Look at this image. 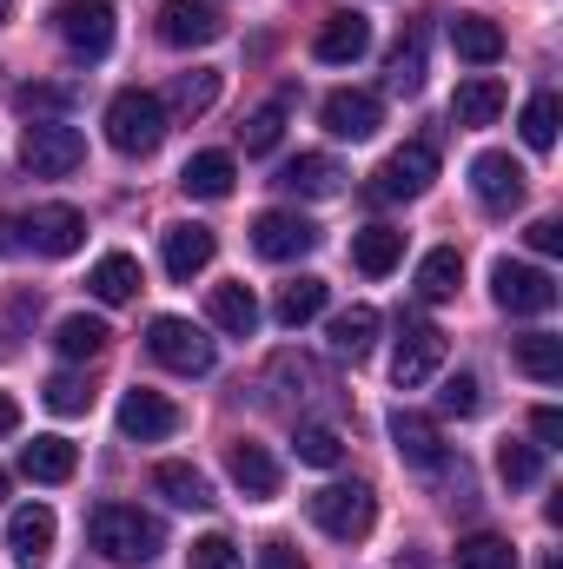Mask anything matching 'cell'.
<instances>
[{"label":"cell","instance_id":"ee69618b","mask_svg":"<svg viewBox=\"0 0 563 569\" xmlns=\"http://www.w3.org/2000/svg\"><path fill=\"white\" fill-rule=\"evenodd\" d=\"M186 569H239V550H233V537H199V543L186 550Z\"/></svg>","mask_w":563,"mask_h":569},{"label":"cell","instance_id":"7dc6e473","mask_svg":"<svg viewBox=\"0 0 563 569\" xmlns=\"http://www.w3.org/2000/svg\"><path fill=\"white\" fill-rule=\"evenodd\" d=\"M531 430H537V450H557V443H563V411H557V405H544V411L531 418Z\"/></svg>","mask_w":563,"mask_h":569},{"label":"cell","instance_id":"8fae6325","mask_svg":"<svg viewBox=\"0 0 563 569\" xmlns=\"http://www.w3.org/2000/svg\"><path fill=\"white\" fill-rule=\"evenodd\" d=\"M318 120H325L332 140H372V133L385 127V107H378V93H365V87H338V93H325Z\"/></svg>","mask_w":563,"mask_h":569},{"label":"cell","instance_id":"f546056e","mask_svg":"<svg viewBox=\"0 0 563 569\" xmlns=\"http://www.w3.org/2000/svg\"><path fill=\"white\" fill-rule=\"evenodd\" d=\"M457 284H464V252H457V246H437V252H424L418 259V298L424 305L457 298Z\"/></svg>","mask_w":563,"mask_h":569},{"label":"cell","instance_id":"30bf717a","mask_svg":"<svg viewBox=\"0 0 563 569\" xmlns=\"http://www.w3.org/2000/svg\"><path fill=\"white\" fill-rule=\"evenodd\" d=\"M437 365H444V331L424 325V318H405V338L392 351V385L398 391H418V385L437 378Z\"/></svg>","mask_w":563,"mask_h":569},{"label":"cell","instance_id":"44dd1931","mask_svg":"<svg viewBox=\"0 0 563 569\" xmlns=\"http://www.w3.org/2000/svg\"><path fill=\"white\" fill-rule=\"evenodd\" d=\"M504 107H511V93H504L497 73H471V80H457V93H451V120H457V127H491Z\"/></svg>","mask_w":563,"mask_h":569},{"label":"cell","instance_id":"ba28073f","mask_svg":"<svg viewBox=\"0 0 563 569\" xmlns=\"http://www.w3.org/2000/svg\"><path fill=\"white\" fill-rule=\"evenodd\" d=\"M431 179H437V146L431 140H405L378 172H372V199H424L431 192Z\"/></svg>","mask_w":563,"mask_h":569},{"label":"cell","instance_id":"cb8c5ba5","mask_svg":"<svg viewBox=\"0 0 563 569\" xmlns=\"http://www.w3.org/2000/svg\"><path fill=\"white\" fill-rule=\"evenodd\" d=\"M113 345V331H107V318H87V311H73V318H60V331H53V351L67 358V365H93L100 351Z\"/></svg>","mask_w":563,"mask_h":569},{"label":"cell","instance_id":"8992f818","mask_svg":"<svg viewBox=\"0 0 563 569\" xmlns=\"http://www.w3.org/2000/svg\"><path fill=\"white\" fill-rule=\"evenodd\" d=\"M491 298H497V311H511V318H544V311L557 305V279H551L544 266L497 259V266H491Z\"/></svg>","mask_w":563,"mask_h":569},{"label":"cell","instance_id":"d4e9b609","mask_svg":"<svg viewBox=\"0 0 563 569\" xmlns=\"http://www.w3.org/2000/svg\"><path fill=\"white\" fill-rule=\"evenodd\" d=\"M73 470H80V450L67 437H33L20 450V477H33V483H67Z\"/></svg>","mask_w":563,"mask_h":569},{"label":"cell","instance_id":"e0dca14e","mask_svg":"<svg viewBox=\"0 0 563 569\" xmlns=\"http://www.w3.org/2000/svg\"><path fill=\"white\" fill-rule=\"evenodd\" d=\"M159 252H166V279H199L206 266H213V252H219V239L206 232V226H192V219H179V226H166L159 232Z\"/></svg>","mask_w":563,"mask_h":569},{"label":"cell","instance_id":"d6986e66","mask_svg":"<svg viewBox=\"0 0 563 569\" xmlns=\"http://www.w3.org/2000/svg\"><path fill=\"white\" fill-rule=\"evenodd\" d=\"M226 470H233V483L246 490V503L279 497V463H273V450H266V443H253V437L226 443Z\"/></svg>","mask_w":563,"mask_h":569},{"label":"cell","instance_id":"7c38bea8","mask_svg":"<svg viewBox=\"0 0 563 569\" xmlns=\"http://www.w3.org/2000/svg\"><path fill=\"white\" fill-rule=\"evenodd\" d=\"M471 192L484 212H517L524 206V166L511 152H477L471 159Z\"/></svg>","mask_w":563,"mask_h":569},{"label":"cell","instance_id":"9c48e42d","mask_svg":"<svg viewBox=\"0 0 563 569\" xmlns=\"http://www.w3.org/2000/svg\"><path fill=\"white\" fill-rule=\"evenodd\" d=\"M20 246H33L40 259H73L87 246V219L73 206H33L20 219Z\"/></svg>","mask_w":563,"mask_h":569},{"label":"cell","instance_id":"2e32d148","mask_svg":"<svg viewBox=\"0 0 563 569\" xmlns=\"http://www.w3.org/2000/svg\"><path fill=\"white\" fill-rule=\"evenodd\" d=\"M53 537H60V523H53L47 503H20V510L7 517V550H13V563L20 569L47 563V557H53Z\"/></svg>","mask_w":563,"mask_h":569},{"label":"cell","instance_id":"1f68e13d","mask_svg":"<svg viewBox=\"0 0 563 569\" xmlns=\"http://www.w3.org/2000/svg\"><path fill=\"white\" fill-rule=\"evenodd\" d=\"M213 325L233 331V338H253V325H259V298H253V284H213Z\"/></svg>","mask_w":563,"mask_h":569},{"label":"cell","instance_id":"816d5d0a","mask_svg":"<svg viewBox=\"0 0 563 569\" xmlns=\"http://www.w3.org/2000/svg\"><path fill=\"white\" fill-rule=\"evenodd\" d=\"M398 569H431V563H424V557H398Z\"/></svg>","mask_w":563,"mask_h":569},{"label":"cell","instance_id":"603a6c76","mask_svg":"<svg viewBox=\"0 0 563 569\" xmlns=\"http://www.w3.org/2000/svg\"><path fill=\"white\" fill-rule=\"evenodd\" d=\"M451 47H457V60H471V67H497V60H504V27H497L491 13H457V20H451Z\"/></svg>","mask_w":563,"mask_h":569},{"label":"cell","instance_id":"c3c4849f","mask_svg":"<svg viewBox=\"0 0 563 569\" xmlns=\"http://www.w3.org/2000/svg\"><path fill=\"white\" fill-rule=\"evenodd\" d=\"M259 569H305V557H298L292 543H279V537H273V543L259 550Z\"/></svg>","mask_w":563,"mask_h":569},{"label":"cell","instance_id":"836d02e7","mask_svg":"<svg viewBox=\"0 0 563 569\" xmlns=\"http://www.w3.org/2000/svg\"><path fill=\"white\" fill-rule=\"evenodd\" d=\"M325 279H292V284H279V305H273V318H279L285 331H298V325H312L318 311H325Z\"/></svg>","mask_w":563,"mask_h":569},{"label":"cell","instance_id":"7bdbcfd3","mask_svg":"<svg viewBox=\"0 0 563 569\" xmlns=\"http://www.w3.org/2000/svg\"><path fill=\"white\" fill-rule=\"evenodd\" d=\"M477 405H484L477 378H471V371H451L444 391H437V411H444V418H477Z\"/></svg>","mask_w":563,"mask_h":569},{"label":"cell","instance_id":"3957f363","mask_svg":"<svg viewBox=\"0 0 563 569\" xmlns=\"http://www.w3.org/2000/svg\"><path fill=\"white\" fill-rule=\"evenodd\" d=\"M20 166H27L33 179H67V172L87 166V133L67 127V120H33V127L20 133Z\"/></svg>","mask_w":563,"mask_h":569},{"label":"cell","instance_id":"f6af8a7d","mask_svg":"<svg viewBox=\"0 0 563 569\" xmlns=\"http://www.w3.org/2000/svg\"><path fill=\"white\" fill-rule=\"evenodd\" d=\"M524 239H531V252H544V259L563 252V226H557V219H531V226H524Z\"/></svg>","mask_w":563,"mask_h":569},{"label":"cell","instance_id":"60d3db41","mask_svg":"<svg viewBox=\"0 0 563 569\" xmlns=\"http://www.w3.org/2000/svg\"><path fill=\"white\" fill-rule=\"evenodd\" d=\"M285 107H292V93H279V100H266L246 127H239V140H246V152H273L285 133Z\"/></svg>","mask_w":563,"mask_h":569},{"label":"cell","instance_id":"e575fe53","mask_svg":"<svg viewBox=\"0 0 563 569\" xmlns=\"http://www.w3.org/2000/svg\"><path fill=\"white\" fill-rule=\"evenodd\" d=\"M213 100H219V73L213 67H192V73H179L166 87V113H213Z\"/></svg>","mask_w":563,"mask_h":569},{"label":"cell","instance_id":"6da1fadb","mask_svg":"<svg viewBox=\"0 0 563 569\" xmlns=\"http://www.w3.org/2000/svg\"><path fill=\"white\" fill-rule=\"evenodd\" d=\"M87 543H93L107 563L140 569L166 550V530H159V517H146L140 503H100V510L87 517Z\"/></svg>","mask_w":563,"mask_h":569},{"label":"cell","instance_id":"4316f807","mask_svg":"<svg viewBox=\"0 0 563 569\" xmlns=\"http://www.w3.org/2000/svg\"><path fill=\"white\" fill-rule=\"evenodd\" d=\"M152 490L166 503H179V510H213V483L192 463H152Z\"/></svg>","mask_w":563,"mask_h":569},{"label":"cell","instance_id":"484cf974","mask_svg":"<svg viewBox=\"0 0 563 569\" xmlns=\"http://www.w3.org/2000/svg\"><path fill=\"white\" fill-rule=\"evenodd\" d=\"M398 259H405V232H398V226H365V232L352 239V266H358L365 279H385Z\"/></svg>","mask_w":563,"mask_h":569},{"label":"cell","instance_id":"4fadbf2b","mask_svg":"<svg viewBox=\"0 0 563 569\" xmlns=\"http://www.w3.org/2000/svg\"><path fill=\"white\" fill-rule=\"evenodd\" d=\"M312 246H318V226H312L305 212H259V219H253V252L273 259V266L305 259Z\"/></svg>","mask_w":563,"mask_h":569},{"label":"cell","instance_id":"7a4b0ae2","mask_svg":"<svg viewBox=\"0 0 563 569\" xmlns=\"http://www.w3.org/2000/svg\"><path fill=\"white\" fill-rule=\"evenodd\" d=\"M107 140H113V152H127V159L159 152V140H166V100L146 93V87H120L107 100Z\"/></svg>","mask_w":563,"mask_h":569},{"label":"cell","instance_id":"d6a6232c","mask_svg":"<svg viewBox=\"0 0 563 569\" xmlns=\"http://www.w3.org/2000/svg\"><path fill=\"white\" fill-rule=\"evenodd\" d=\"M93 298L100 305H127V298H140V259H127V252H107L100 266H93Z\"/></svg>","mask_w":563,"mask_h":569},{"label":"cell","instance_id":"bcb514c9","mask_svg":"<svg viewBox=\"0 0 563 569\" xmlns=\"http://www.w3.org/2000/svg\"><path fill=\"white\" fill-rule=\"evenodd\" d=\"M13 100H20L27 113H53V107H67V87H20Z\"/></svg>","mask_w":563,"mask_h":569},{"label":"cell","instance_id":"277c9868","mask_svg":"<svg viewBox=\"0 0 563 569\" xmlns=\"http://www.w3.org/2000/svg\"><path fill=\"white\" fill-rule=\"evenodd\" d=\"M312 523H318L332 543H358V537H372V523H378V497H372V483H325V490L312 497Z\"/></svg>","mask_w":563,"mask_h":569},{"label":"cell","instance_id":"d590c367","mask_svg":"<svg viewBox=\"0 0 563 569\" xmlns=\"http://www.w3.org/2000/svg\"><path fill=\"white\" fill-rule=\"evenodd\" d=\"M557 120H563V100H557V93H531V100H524L517 133H524V146H531V152H551V146H557Z\"/></svg>","mask_w":563,"mask_h":569},{"label":"cell","instance_id":"f907efd6","mask_svg":"<svg viewBox=\"0 0 563 569\" xmlns=\"http://www.w3.org/2000/svg\"><path fill=\"white\" fill-rule=\"evenodd\" d=\"M0 252H20V226L13 219H0Z\"/></svg>","mask_w":563,"mask_h":569},{"label":"cell","instance_id":"74e56055","mask_svg":"<svg viewBox=\"0 0 563 569\" xmlns=\"http://www.w3.org/2000/svg\"><path fill=\"white\" fill-rule=\"evenodd\" d=\"M292 450H298V463H312V470H338V463H345V437L332 425H298Z\"/></svg>","mask_w":563,"mask_h":569},{"label":"cell","instance_id":"5b68a950","mask_svg":"<svg viewBox=\"0 0 563 569\" xmlns=\"http://www.w3.org/2000/svg\"><path fill=\"white\" fill-rule=\"evenodd\" d=\"M146 351L166 365V371H179V378H206L213 371V338L199 331V325H186V318H152L146 325Z\"/></svg>","mask_w":563,"mask_h":569},{"label":"cell","instance_id":"b9f144b4","mask_svg":"<svg viewBox=\"0 0 563 569\" xmlns=\"http://www.w3.org/2000/svg\"><path fill=\"white\" fill-rule=\"evenodd\" d=\"M47 411H53V418H80V411H93V391H87V378L60 371V378L47 385Z\"/></svg>","mask_w":563,"mask_h":569},{"label":"cell","instance_id":"681fc988","mask_svg":"<svg viewBox=\"0 0 563 569\" xmlns=\"http://www.w3.org/2000/svg\"><path fill=\"white\" fill-rule=\"evenodd\" d=\"M20 425V405H13V398H7V391H0V437H7V430Z\"/></svg>","mask_w":563,"mask_h":569},{"label":"cell","instance_id":"7402d4cb","mask_svg":"<svg viewBox=\"0 0 563 569\" xmlns=\"http://www.w3.org/2000/svg\"><path fill=\"white\" fill-rule=\"evenodd\" d=\"M338 186H345V172L325 152H298V159L279 166V192H292V199H332Z\"/></svg>","mask_w":563,"mask_h":569},{"label":"cell","instance_id":"ac0fdd59","mask_svg":"<svg viewBox=\"0 0 563 569\" xmlns=\"http://www.w3.org/2000/svg\"><path fill=\"white\" fill-rule=\"evenodd\" d=\"M392 443L412 470H444V457H451L437 418H424V411H392Z\"/></svg>","mask_w":563,"mask_h":569},{"label":"cell","instance_id":"52a82bcc","mask_svg":"<svg viewBox=\"0 0 563 569\" xmlns=\"http://www.w3.org/2000/svg\"><path fill=\"white\" fill-rule=\"evenodd\" d=\"M113 0H60L53 7V33L80 53V60H107L113 53Z\"/></svg>","mask_w":563,"mask_h":569},{"label":"cell","instance_id":"f1b7e54d","mask_svg":"<svg viewBox=\"0 0 563 569\" xmlns=\"http://www.w3.org/2000/svg\"><path fill=\"white\" fill-rule=\"evenodd\" d=\"M372 345H378V311L372 305H352V311H338L332 318V358H372Z\"/></svg>","mask_w":563,"mask_h":569},{"label":"cell","instance_id":"db71d44e","mask_svg":"<svg viewBox=\"0 0 563 569\" xmlns=\"http://www.w3.org/2000/svg\"><path fill=\"white\" fill-rule=\"evenodd\" d=\"M7 7H13V0H0V27H7Z\"/></svg>","mask_w":563,"mask_h":569},{"label":"cell","instance_id":"8d00e7d4","mask_svg":"<svg viewBox=\"0 0 563 569\" xmlns=\"http://www.w3.org/2000/svg\"><path fill=\"white\" fill-rule=\"evenodd\" d=\"M385 87H392V93H424V33L418 27L392 47V60H385Z\"/></svg>","mask_w":563,"mask_h":569},{"label":"cell","instance_id":"f5cc1de1","mask_svg":"<svg viewBox=\"0 0 563 569\" xmlns=\"http://www.w3.org/2000/svg\"><path fill=\"white\" fill-rule=\"evenodd\" d=\"M0 503H7V470H0Z\"/></svg>","mask_w":563,"mask_h":569},{"label":"cell","instance_id":"9a60e30c","mask_svg":"<svg viewBox=\"0 0 563 569\" xmlns=\"http://www.w3.org/2000/svg\"><path fill=\"white\" fill-rule=\"evenodd\" d=\"M226 33V13L213 0H166L159 7V40L166 47H213Z\"/></svg>","mask_w":563,"mask_h":569},{"label":"cell","instance_id":"ffe728a7","mask_svg":"<svg viewBox=\"0 0 563 569\" xmlns=\"http://www.w3.org/2000/svg\"><path fill=\"white\" fill-rule=\"evenodd\" d=\"M120 430L140 437V443H159V437L179 430V405H172L166 391H127V398H120Z\"/></svg>","mask_w":563,"mask_h":569},{"label":"cell","instance_id":"5bb4252c","mask_svg":"<svg viewBox=\"0 0 563 569\" xmlns=\"http://www.w3.org/2000/svg\"><path fill=\"white\" fill-rule=\"evenodd\" d=\"M312 53H318L325 67H352V60H365V53H372V20H365L358 7L325 13V20H318V40H312Z\"/></svg>","mask_w":563,"mask_h":569},{"label":"cell","instance_id":"ab89813d","mask_svg":"<svg viewBox=\"0 0 563 569\" xmlns=\"http://www.w3.org/2000/svg\"><path fill=\"white\" fill-rule=\"evenodd\" d=\"M457 569H517V550H511L504 537L477 530V537H464V543H457Z\"/></svg>","mask_w":563,"mask_h":569},{"label":"cell","instance_id":"4dcf8cb0","mask_svg":"<svg viewBox=\"0 0 563 569\" xmlns=\"http://www.w3.org/2000/svg\"><path fill=\"white\" fill-rule=\"evenodd\" d=\"M511 358H517V371L537 378V385H557L563 378V338L557 331H531V338H517Z\"/></svg>","mask_w":563,"mask_h":569},{"label":"cell","instance_id":"83f0119b","mask_svg":"<svg viewBox=\"0 0 563 569\" xmlns=\"http://www.w3.org/2000/svg\"><path fill=\"white\" fill-rule=\"evenodd\" d=\"M233 179H239L233 152H192V159H186V172H179V186H186L192 199H226V192H233Z\"/></svg>","mask_w":563,"mask_h":569},{"label":"cell","instance_id":"f35d334b","mask_svg":"<svg viewBox=\"0 0 563 569\" xmlns=\"http://www.w3.org/2000/svg\"><path fill=\"white\" fill-rule=\"evenodd\" d=\"M497 477H504L511 490L537 483V477H544V450H537V443H524V437H504V443H497Z\"/></svg>","mask_w":563,"mask_h":569}]
</instances>
